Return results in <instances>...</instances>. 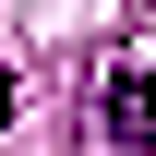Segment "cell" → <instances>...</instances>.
<instances>
[{"mask_svg": "<svg viewBox=\"0 0 156 156\" xmlns=\"http://www.w3.org/2000/svg\"><path fill=\"white\" fill-rule=\"evenodd\" d=\"M96 120H108V144H120V156H156V72H144V60H108Z\"/></svg>", "mask_w": 156, "mask_h": 156, "instance_id": "6da1fadb", "label": "cell"}]
</instances>
